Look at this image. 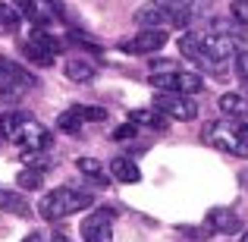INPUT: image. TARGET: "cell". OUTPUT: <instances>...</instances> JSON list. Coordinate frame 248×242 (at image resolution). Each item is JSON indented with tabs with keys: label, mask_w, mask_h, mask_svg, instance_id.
<instances>
[{
	"label": "cell",
	"mask_w": 248,
	"mask_h": 242,
	"mask_svg": "<svg viewBox=\"0 0 248 242\" xmlns=\"http://www.w3.org/2000/svg\"><path fill=\"white\" fill-rule=\"evenodd\" d=\"M0 132L13 142V145L22 148V154H41L50 148L54 135L29 113H19V110H10V113H0Z\"/></svg>",
	"instance_id": "cell-1"
},
{
	"label": "cell",
	"mask_w": 248,
	"mask_h": 242,
	"mask_svg": "<svg viewBox=\"0 0 248 242\" xmlns=\"http://www.w3.org/2000/svg\"><path fill=\"white\" fill-rule=\"evenodd\" d=\"M201 139L207 145L220 148V151H230L239 154V158H248V123L239 120H217V123H207Z\"/></svg>",
	"instance_id": "cell-2"
},
{
	"label": "cell",
	"mask_w": 248,
	"mask_h": 242,
	"mask_svg": "<svg viewBox=\"0 0 248 242\" xmlns=\"http://www.w3.org/2000/svg\"><path fill=\"white\" fill-rule=\"evenodd\" d=\"M91 201L94 198H91L88 192H79V189H54V192H47L41 198L38 214H41L44 220H63V217H73L82 208H88Z\"/></svg>",
	"instance_id": "cell-3"
},
{
	"label": "cell",
	"mask_w": 248,
	"mask_h": 242,
	"mask_svg": "<svg viewBox=\"0 0 248 242\" xmlns=\"http://www.w3.org/2000/svg\"><path fill=\"white\" fill-rule=\"evenodd\" d=\"M35 85H38V79L25 66L0 57V97H3V101H19V97H22L25 91H31Z\"/></svg>",
	"instance_id": "cell-4"
},
{
	"label": "cell",
	"mask_w": 248,
	"mask_h": 242,
	"mask_svg": "<svg viewBox=\"0 0 248 242\" xmlns=\"http://www.w3.org/2000/svg\"><path fill=\"white\" fill-rule=\"evenodd\" d=\"M63 50V41L57 35H50L47 29H35L31 32V38L22 44V54L29 57L35 66H50L54 63V57Z\"/></svg>",
	"instance_id": "cell-5"
},
{
	"label": "cell",
	"mask_w": 248,
	"mask_h": 242,
	"mask_svg": "<svg viewBox=\"0 0 248 242\" xmlns=\"http://www.w3.org/2000/svg\"><path fill=\"white\" fill-rule=\"evenodd\" d=\"M230 57H239V41L223 32H211L201 35V63L207 66H223Z\"/></svg>",
	"instance_id": "cell-6"
},
{
	"label": "cell",
	"mask_w": 248,
	"mask_h": 242,
	"mask_svg": "<svg viewBox=\"0 0 248 242\" xmlns=\"http://www.w3.org/2000/svg\"><path fill=\"white\" fill-rule=\"evenodd\" d=\"M151 85L160 91H176V95H198L204 88V79L188 69H173V73H151Z\"/></svg>",
	"instance_id": "cell-7"
},
{
	"label": "cell",
	"mask_w": 248,
	"mask_h": 242,
	"mask_svg": "<svg viewBox=\"0 0 248 242\" xmlns=\"http://www.w3.org/2000/svg\"><path fill=\"white\" fill-rule=\"evenodd\" d=\"M154 110H160L170 120H179V123H188L198 116V104L192 101L188 95H176V91H160L154 97Z\"/></svg>",
	"instance_id": "cell-8"
},
{
	"label": "cell",
	"mask_w": 248,
	"mask_h": 242,
	"mask_svg": "<svg viewBox=\"0 0 248 242\" xmlns=\"http://www.w3.org/2000/svg\"><path fill=\"white\" fill-rule=\"evenodd\" d=\"M167 41H170V35L164 29H141V32H135V35L123 38L116 48H120L123 54H154V50H160Z\"/></svg>",
	"instance_id": "cell-9"
},
{
	"label": "cell",
	"mask_w": 248,
	"mask_h": 242,
	"mask_svg": "<svg viewBox=\"0 0 248 242\" xmlns=\"http://www.w3.org/2000/svg\"><path fill=\"white\" fill-rule=\"evenodd\" d=\"M101 120H107V110H104V107L76 104V107L63 110V113L57 116V129H60V132H79L85 123H101Z\"/></svg>",
	"instance_id": "cell-10"
},
{
	"label": "cell",
	"mask_w": 248,
	"mask_h": 242,
	"mask_svg": "<svg viewBox=\"0 0 248 242\" xmlns=\"http://www.w3.org/2000/svg\"><path fill=\"white\" fill-rule=\"evenodd\" d=\"M82 239L85 242H113V214L94 211L82 220Z\"/></svg>",
	"instance_id": "cell-11"
},
{
	"label": "cell",
	"mask_w": 248,
	"mask_h": 242,
	"mask_svg": "<svg viewBox=\"0 0 248 242\" xmlns=\"http://www.w3.org/2000/svg\"><path fill=\"white\" fill-rule=\"evenodd\" d=\"M204 226L211 233H236V230H242V220L230 208H211L207 217H204Z\"/></svg>",
	"instance_id": "cell-12"
},
{
	"label": "cell",
	"mask_w": 248,
	"mask_h": 242,
	"mask_svg": "<svg viewBox=\"0 0 248 242\" xmlns=\"http://www.w3.org/2000/svg\"><path fill=\"white\" fill-rule=\"evenodd\" d=\"M129 123H135L139 129H157V132H164L167 129V116L160 113V110H154V107H139V110H132L129 113Z\"/></svg>",
	"instance_id": "cell-13"
},
{
	"label": "cell",
	"mask_w": 248,
	"mask_h": 242,
	"mask_svg": "<svg viewBox=\"0 0 248 242\" xmlns=\"http://www.w3.org/2000/svg\"><path fill=\"white\" fill-rule=\"evenodd\" d=\"M110 176H113L116 182H141V170L139 163H135L132 158H113L110 161Z\"/></svg>",
	"instance_id": "cell-14"
},
{
	"label": "cell",
	"mask_w": 248,
	"mask_h": 242,
	"mask_svg": "<svg viewBox=\"0 0 248 242\" xmlns=\"http://www.w3.org/2000/svg\"><path fill=\"white\" fill-rule=\"evenodd\" d=\"M63 69H66V76H69L73 82H91V79L97 76V66L88 60V57H69Z\"/></svg>",
	"instance_id": "cell-15"
},
{
	"label": "cell",
	"mask_w": 248,
	"mask_h": 242,
	"mask_svg": "<svg viewBox=\"0 0 248 242\" xmlns=\"http://www.w3.org/2000/svg\"><path fill=\"white\" fill-rule=\"evenodd\" d=\"M13 3H16V10L22 13V19L35 22V29H44V22L50 19V10H41L38 0H13Z\"/></svg>",
	"instance_id": "cell-16"
},
{
	"label": "cell",
	"mask_w": 248,
	"mask_h": 242,
	"mask_svg": "<svg viewBox=\"0 0 248 242\" xmlns=\"http://www.w3.org/2000/svg\"><path fill=\"white\" fill-rule=\"evenodd\" d=\"M0 211L6 214H19V217H29V201L22 198L19 192H10V189H0Z\"/></svg>",
	"instance_id": "cell-17"
},
{
	"label": "cell",
	"mask_w": 248,
	"mask_h": 242,
	"mask_svg": "<svg viewBox=\"0 0 248 242\" xmlns=\"http://www.w3.org/2000/svg\"><path fill=\"white\" fill-rule=\"evenodd\" d=\"M19 22H22V13L16 10V3H3L0 0V32H6V35H16L19 32Z\"/></svg>",
	"instance_id": "cell-18"
},
{
	"label": "cell",
	"mask_w": 248,
	"mask_h": 242,
	"mask_svg": "<svg viewBox=\"0 0 248 242\" xmlns=\"http://www.w3.org/2000/svg\"><path fill=\"white\" fill-rule=\"evenodd\" d=\"M220 110H223L230 120H236V116H242L245 110H248V104H245L242 95H236V91H232V95H223V97H220Z\"/></svg>",
	"instance_id": "cell-19"
},
{
	"label": "cell",
	"mask_w": 248,
	"mask_h": 242,
	"mask_svg": "<svg viewBox=\"0 0 248 242\" xmlns=\"http://www.w3.org/2000/svg\"><path fill=\"white\" fill-rule=\"evenodd\" d=\"M76 167H79V173L91 176V179H97L101 186H107V176H104V167H101V163H97L94 158H79V161H76Z\"/></svg>",
	"instance_id": "cell-20"
},
{
	"label": "cell",
	"mask_w": 248,
	"mask_h": 242,
	"mask_svg": "<svg viewBox=\"0 0 248 242\" xmlns=\"http://www.w3.org/2000/svg\"><path fill=\"white\" fill-rule=\"evenodd\" d=\"M16 182L25 192H35V189H41V170H22V173L16 176Z\"/></svg>",
	"instance_id": "cell-21"
},
{
	"label": "cell",
	"mask_w": 248,
	"mask_h": 242,
	"mask_svg": "<svg viewBox=\"0 0 248 242\" xmlns=\"http://www.w3.org/2000/svg\"><path fill=\"white\" fill-rule=\"evenodd\" d=\"M135 132H139V126H135V123H123V126L113 129V142H126V139H132Z\"/></svg>",
	"instance_id": "cell-22"
},
{
	"label": "cell",
	"mask_w": 248,
	"mask_h": 242,
	"mask_svg": "<svg viewBox=\"0 0 248 242\" xmlns=\"http://www.w3.org/2000/svg\"><path fill=\"white\" fill-rule=\"evenodd\" d=\"M232 19L248 25V0H236V3H232Z\"/></svg>",
	"instance_id": "cell-23"
},
{
	"label": "cell",
	"mask_w": 248,
	"mask_h": 242,
	"mask_svg": "<svg viewBox=\"0 0 248 242\" xmlns=\"http://www.w3.org/2000/svg\"><path fill=\"white\" fill-rule=\"evenodd\" d=\"M236 73L242 76V79L248 82V50H242V54L236 57Z\"/></svg>",
	"instance_id": "cell-24"
},
{
	"label": "cell",
	"mask_w": 248,
	"mask_h": 242,
	"mask_svg": "<svg viewBox=\"0 0 248 242\" xmlns=\"http://www.w3.org/2000/svg\"><path fill=\"white\" fill-rule=\"evenodd\" d=\"M22 242H47V239H44V233H29Z\"/></svg>",
	"instance_id": "cell-25"
},
{
	"label": "cell",
	"mask_w": 248,
	"mask_h": 242,
	"mask_svg": "<svg viewBox=\"0 0 248 242\" xmlns=\"http://www.w3.org/2000/svg\"><path fill=\"white\" fill-rule=\"evenodd\" d=\"M50 242H73V239H69L66 233H54V239H50Z\"/></svg>",
	"instance_id": "cell-26"
},
{
	"label": "cell",
	"mask_w": 248,
	"mask_h": 242,
	"mask_svg": "<svg viewBox=\"0 0 248 242\" xmlns=\"http://www.w3.org/2000/svg\"><path fill=\"white\" fill-rule=\"evenodd\" d=\"M242 242H248V233H242Z\"/></svg>",
	"instance_id": "cell-27"
}]
</instances>
